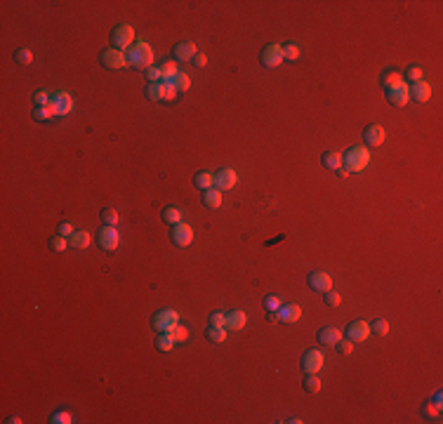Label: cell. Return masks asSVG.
<instances>
[{
    "mask_svg": "<svg viewBox=\"0 0 443 424\" xmlns=\"http://www.w3.org/2000/svg\"><path fill=\"white\" fill-rule=\"evenodd\" d=\"M170 85H172V87H175L177 92H186V90L191 87V78L186 76V73L179 71V73H177V76H175V78L170 81Z\"/></svg>",
    "mask_w": 443,
    "mask_h": 424,
    "instance_id": "obj_28",
    "label": "cell"
},
{
    "mask_svg": "<svg viewBox=\"0 0 443 424\" xmlns=\"http://www.w3.org/2000/svg\"><path fill=\"white\" fill-rule=\"evenodd\" d=\"M406 78L408 81H413V83L422 81V69H420V66H410V69L406 71Z\"/></svg>",
    "mask_w": 443,
    "mask_h": 424,
    "instance_id": "obj_49",
    "label": "cell"
},
{
    "mask_svg": "<svg viewBox=\"0 0 443 424\" xmlns=\"http://www.w3.org/2000/svg\"><path fill=\"white\" fill-rule=\"evenodd\" d=\"M323 351H318V349H309L304 356H302V370L307 372V375H318V370L323 368Z\"/></svg>",
    "mask_w": 443,
    "mask_h": 424,
    "instance_id": "obj_6",
    "label": "cell"
},
{
    "mask_svg": "<svg viewBox=\"0 0 443 424\" xmlns=\"http://www.w3.org/2000/svg\"><path fill=\"white\" fill-rule=\"evenodd\" d=\"M135 28L130 26V24H118L113 31H111V43H113V47L116 50H120V52H127L130 47L135 45Z\"/></svg>",
    "mask_w": 443,
    "mask_h": 424,
    "instance_id": "obj_3",
    "label": "cell"
},
{
    "mask_svg": "<svg viewBox=\"0 0 443 424\" xmlns=\"http://www.w3.org/2000/svg\"><path fill=\"white\" fill-rule=\"evenodd\" d=\"M177 323H179V316H177V311H172V309H161V311H156L154 321H151V325H154L158 333H170Z\"/></svg>",
    "mask_w": 443,
    "mask_h": 424,
    "instance_id": "obj_4",
    "label": "cell"
},
{
    "mask_svg": "<svg viewBox=\"0 0 443 424\" xmlns=\"http://www.w3.org/2000/svg\"><path fill=\"white\" fill-rule=\"evenodd\" d=\"M127 64L137 69V71H146L154 66V47L149 45L146 40H135V45L127 50Z\"/></svg>",
    "mask_w": 443,
    "mask_h": 424,
    "instance_id": "obj_1",
    "label": "cell"
},
{
    "mask_svg": "<svg viewBox=\"0 0 443 424\" xmlns=\"http://www.w3.org/2000/svg\"><path fill=\"white\" fill-rule=\"evenodd\" d=\"M50 248H52V250H55V253H66V248H69V241H66V238H64V236H52V238H50Z\"/></svg>",
    "mask_w": 443,
    "mask_h": 424,
    "instance_id": "obj_33",
    "label": "cell"
},
{
    "mask_svg": "<svg viewBox=\"0 0 443 424\" xmlns=\"http://www.w3.org/2000/svg\"><path fill=\"white\" fill-rule=\"evenodd\" d=\"M309 288L326 295L328 290H333V278H330V273H326V271H314V273H309Z\"/></svg>",
    "mask_w": 443,
    "mask_h": 424,
    "instance_id": "obj_12",
    "label": "cell"
},
{
    "mask_svg": "<svg viewBox=\"0 0 443 424\" xmlns=\"http://www.w3.org/2000/svg\"><path fill=\"white\" fill-rule=\"evenodd\" d=\"M97 243H99L101 250L113 253V250L118 248V243H120V236H118L116 226H106V224H104V229L97 234Z\"/></svg>",
    "mask_w": 443,
    "mask_h": 424,
    "instance_id": "obj_7",
    "label": "cell"
},
{
    "mask_svg": "<svg viewBox=\"0 0 443 424\" xmlns=\"http://www.w3.org/2000/svg\"><path fill=\"white\" fill-rule=\"evenodd\" d=\"M50 94H47L45 90H38L36 94H33V101H36V106H50Z\"/></svg>",
    "mask_w": 443,
    "mask_h": 424,
    "instance_id": "obj_44",
    "label": "cell"
},
{
    "mask_svg": "<svg viewBox=\"0 0 443 424\" xmlns=\"http://www.w3.org/2000/svg\"><path fill=\"white\" fill-rule=\"evenodd\" d=\"M340 339H342V330H337V328H333V325L318 330V342L326 344V346H335Z\"/></svg>",
    "mask_w": 443,
    "mask_h": 424,
    "instance_id": "obj_18",
    "label": "cell"
},
{
    "mask_svg": "<svg viewBox=\"0 0 443 424\" xmlns=\"http://www.w3.org/2000/svg\"><path fill=\"white\" fill-rule=\"evenodd\" d=\"M368 163H370L368 146H352V149L342 156V170H347L349 174H352V172H361L368 168Z\"/></svg>",
    "mask_w": 443,
    "mask_h": 424,
    "instance_id": "obj_2",
    "label": "cell"
},
{
    "mask_svg": "<svg viewBox=\"0 0 443 424\" xmlns=\"http://www.w3.org/2000/svg\"><path fill=\"white\" fill-rule=\"evenodd\" d=\"M57 234L64 236V238H71V236L76 234V229H73V224H69V222H62V224L57 226Z\"/></svg>",
    "mask_w": 443,
    "mask_h": 424,
    "instance_id": "obj_46",
    "label": "cell"
},
{
    "mask_svg": "<svg viewBox=\"0 0 443 424\" xmlns=\"http://www.w3.org/2000/svg\"><path fill=\"white\" fill-rule=\"evenodd\" d=\"M441 398H443V396H441V391H436V394H434V401H432V403L441 408V406H443V401H441Z\"/></svg>",
    "mask_w": 443,
    "mask_h": 424,
    "instance_id": "obj_53",
    "label": "cell"
},
{
    "mask_svg": "<svg viewBox=\"0 0 443 424\" xmlns=\"http://www.w3.org/2000/svg\"><path fill=\"white\" fill-rule=\"evenodd\" d=\"M387 101L396 108L406 106L408 101H410V97H408V83H401V85H396V87L387 90Z\"/></svg>",
    "mask_w": 443,
    "mask_h": 424,
    "instance_id": "obj_15",
    "label": "cell"
},
{
    "mask_svg": "<svg viewBox=\"0 0 443 424\" xmlns=\"http://www.w3.org/2000/svg\"><path fill=\"white\" fill-rule=\"evenodd\" d=\"M203 205L205 208H210V210H215V208H219L222 205V191L219 189H208V191H203Z\"/></svg>",
    "mask_w": 443,
    "mask_h": 424,
    "instance_id": "obj_21",
    "label": "cell"
},
{
    "mask_svg": "<svg viewBox=\"0 0 443 424\" xmlns=\"http://www.w3.org/2000/svg\"><path fill=\"white\" fill-rule=\"evenodd\" d=\"M50 422H52V424H71L73 417H71V413H55Z\"/></svg>",
    "mask_w": 443,
    "mask_h": 424,
    "instance_id": "obj_47",
    "label": "cell"
},
{
    "mask_svg": "<svg viewBox=\"0 0 443 424\" xmlns=\"http://www.w3.org/2000/svg\"><path fill=\"white\" fill-rule=\"evenodd\" d=\"M323 168H328V170H340V168H342V154L326 151V154H323Z\"/></svg>",
    "mask_w": 443,
    "mask_h": 424,
    "instance_id": "obj_26",
    "label": "cell"
},
{
    "mask_svg": "<svg viewBox=\"0 0 443 424\" xmlns=\"http://www.w3.org/2000/svg\"><path fill=\"white\" fill-rule=\"evenodd\" d=\"M347 339H352V342H365L368 337H370V323H365V321H354V323L347 325Z\"/></svg>",
    "mask_w": 443,
    "mask_h": 424,
    "instance_id": "obj_10",
    "label": "cell"
},
{
    "mask_svg": "<svg viewBox=\"0 0 443 424\" xmlns=\"http://www.w3.org/2000/svg\"><path fill=\"white\" fill-rule=\"evenodd\" d=\"M278 316H280V323H297L299 316H302V309L297 304H280Z\"/></svg>",
    "mask_w": 443,
    "mask_h": 424,
    "instance_id": "obj_19",
    "label": "cell"
},
{
    "mask_svg": "<svg viewBox=\"0 0 443 424\" xmlns=\"http://www.w3.org/2000/svg\"><path fill=\"white\" fill-rule=\"evenodd\" d=\"M193 184H196V189L200 191H208L215 186V174H210V172H196V177H193Z\"/></svg>",
    "mask_w": 443,
    "mask_h": 424,
    "instance_id": "obj_22",
    "label": "cell"
},
{
    "mask_svg": "<svg viewBox=\"0 0 443 424\" xmlns=\"http://www.w3.org/2000/svg\"><path fill=\"white\" fill-rule=\"evenodd\" d=\"M370 333L377 335V337H384V335L389 333V323L384 321V318H377V321H372V323H370Z\"/></svg>",
    "mask_w": 443,
    "mask_h": 424,
    "instance_id": "obj_32",
    "label": "cell"
},
{
    "mask_svg": "<svg viewBox=\"0 0 443 424\" xmlns=\"http://www.w3.org/2000/svg\"><path fill=\"white\" fill-rule=\"evenodd\" d=\"M7 422H9V424H21V420H19V417H9Z\"/></svg>",
    "mask_w": 443,
    "mask_h": 424,
    "instance_id": "obj_54",
    "label": "cell"
},
{
    "mask_svg": "<svg viewBox=\"0 0 443 424\" xmlns=\"http://www.w3.org/2000/svg\"><path fill=\"white\" fill-rule=\"evenodd\" d=\"M146 97H149L151 101H163L165 83H149V85H146Z\"/></svg>",
    "mask_w": 443,
    "mask_h": 424,
    "instance_id": "obj_23",
    "label": "cell"
},
{
    "mask_svg": "<svg viewBox=\"0 0 443 424\" xmlns=\"http://www.w3.org/2000/svg\"><path fill=\"white\" fill-rule=\"evenodd\" d=\"M326 304L328 307H340V304H342V295L335 292V290H328L326 292Z\"/></svg>",
    "mask_w": 443,
    "mask_h": 424,
    "instance_id": "obj_43",
    "label": "cell"
},
{
    "mask_svg": "<svg viewBox=\"0 0 443 424\" xmlns=\"http://www.w3.org/2000/svg\"><path fill=\"white\" fill-rule=\"evenodd\" d=\"M208 339L212 344H222L226 339V328H215V325H210L208 328Z\"/></svg>",
    "mask_w": 443,
    "mask_h": 424,
    "instance_id": "obj_31",
    "label": "cell"
},
{
    "mask_svg": "<svg viewBox=\"0 0 443 424\" xmlns=\"http://www.w3.org/2000/svg\"><path fill=\"white\" fill-rule=\"evenodd\" d=\"M52 118V111L47 106H36L33 108V120H38V123H47Z\"/></svg>",
    "mask_w": 443,
    "mask_h": 424,
    "instance_id": "obj_36",
    "label": "cell"
},
{
    "mask_svg": "<svg viewBox=\"0 0 443 424\" xmlns=\"http://www.w3.org/2000/svg\"><path fill=\"white\" fill-rule=\"evenodd\" d=\"M408 97L413 101H417V104H425V101L432 99V85L427 81H417L413 83L410 87H408Z\"/></svg>",
    "mask_w": 443,
    "mask_h": 424,
    "instance_id": "obj_11",
    "label": "cell"
},
{
    "mask_svg": "<svg viewBox=\"0 0 443 424\" xmlns=\"http://www.w3.org/2000/svg\"><path fill=\"white\" fill-rule=\"evenodd\" d=\"M191 64H193V66H198V69H203V66L208 64V57H205V54H200V52H196V57L191 59Z\"/></svg>",
    "mask_w": 443,
    "mask_h": 424,
    "instance_id": "obj_51",
    "label": "cell"
},
{
    "mask_svg": "<svg viewBox=\"0 0 443 424\" xmlns=\"http://www.w3.org/2000/svg\"><path fill=\"white\" fill-rule=\"evenodd\" d=\"M170 238H172V243L177 245V248H189V245H191V241H193V229H191L189 224H184V222H179V224H175V226H172Z\"/></svg>",
    "mask_w": 443,
    "mask_h": 424,
    "instance_id": "obj_9",
    "label": "cell"
},
{
    "mask_svg": "<svg viewBox=\"0 0 443 424\" xmlns=\"http://www.w3.org/2000/svg\"><path fill=\"white\" fill-rule=\"evenodd\" d=\"M177 99V90L172 87L170 83H165V97H163V101H175Z\"/></svg>",
    "mask_w": 443,
    "mask_h": 424,
    "instance_id": "obj_50",
    "label": "cell"
},
{
    "mask_svg": "<svg viewBox=\"0 0 443 424\" xmlns=\"http://www.w3.org/2000/svg\"><path fill=\"white\" fill-rule=\"evenodd\" d=\"M177 62H165L161 64V78H163V83H170L175 76H177Z\"/></svg>",
    "mask_w": 443,
    "mask_h": 424,
    "instance_id": "obj_30",
    "label": "cell"
},
{
    "mask_svg": "<svg viewBox=\"0 0 443 424\" xmlns=\"http://www.w3.org/2000/svg\"><path fill=\"white\" fill-rule=\"evenodd\" d=\"M304 389H307L309 394H318V391H321V379H318V375H307Z\"/></svg>",
    "mask_w": 443,
    "mask_h": 424,
    "instance_id": "obj_34",
    "label": "cell"
},
{
    "mask_svg": "<svg viewBox=\"0 0 443 424\" xmlns=\"http://www.w3.org/2000/svg\"><path fill=\"white\" fill-rule=\"evenodd\" d=\"M50 111H52V116L62 118V116H69L73 111V97L69 92H57L52 94V99H50Z\"/></svg>",
    "mask_w": 443,
    "mask_h": 424,
    "instance_id": "obj_5",
    "label": "cell"
},
{
    "mask_svg": "<svg viewBox=\"0 0 443 424\" xmlns=\"http://www.w3.org/2000/svg\"><path fill=\"white\" fill-rule=\"evenodd\" d=\"M236 181H238L236 170H231V168H222V170L215 174V189L229 191V189H234L236 186Z\"/></svg>",
    "mask_w": 443,
    "mask_h": 424,
    "instance_id": "obj_13",
    "label": "cell"
},
{
    "mask_svg": "<svg viewBox=\"0 0 443 424\" xmlns=\"http://www.w3.org/2000/svg\"><path fill=\"white\" fill-rule=\"evenodd\" d=\"M283 59H288V62H297L299 59V47L288 43V45H283Z\"/></svg>",
    "mask_w": 443,
    "mask_h": 424,
    "instance_id": "obj_37",
    "label": "cell"
},
{
    "mask_svg": "<svg viewBox=\"0 0 443 424\" xmlns=\"http://www.w3.org/2000/svg\"><path fill=\"white\" fill-rule=\"evenodd\" d=\"M266 321H269V323H280L278 311H269V316H266Z\"/></svg>",
    "mask_w": 443,
    "mask_h": 424,
    "instance_id": "obj_52",
    "label": "cell"
},
{
    "mask_svg": "<svg viewBox=\"0 0 443 424\" xmlns=\"http://www.w3.org/2000/svg\"><path fill=\"white\" fill-rule=\"evenodd\" d=\"M384 137H387V132H384V127L382 125H368L365 127V132H363V142H365V146L377 149V146L384 144Z\"/></svg>",
    "mask_w": 443,
    "mask_h": 424,
    "instance_id": "obj_16",
    "label": "cell"
},
{
    "mask_svg": "<svg viewBox=\"0 0 443 424\" xmlns=\"http://www.w3.org/2000/svg\"><path fill=\"white\" fill-rule=\"evenodd\" d=\"M175 337L172 333H158V339H156V349L158 351H172L175 349Z\"/></svg>",
    "mask_w": 443,
    "mask_h": 424,
    "instance_id": "obj_25",
    "label": "cell"
},
{
    "mask_svg": "<svg viewBox=\"0 0 443 424\" xmlns=\"http://www.w3.org/2000/svg\"><path fill=\"white\" fill-rule=\"evenodd\" d=\"M99 62L104 69H123L127 64V57H125V52H120L116 47H106V50L101 52Z\"/></svg>",
    "mask_w": 443,
    "mask_h": 424,
    "instance_id": "obj_8",
    "label": "cell"
},
{
    "mask_svg": "<svg viewBox=\"0 0 443 424\" xmlns=\"http://www.w3.org/2000/svg\"><path fill=\"white\" fill-rule=\"evenodd\" d=\"M101 222L106 226H116L118 224V212L113 208H104L101 210Z\"/></svg>",
    "mask_w": 443,
    "mask_h": 424,
    "instance_id": "obj_35",
    "label": "cell"
},
{
    "mask_svg": "<svg viewBox=\"0 0 443 424\" xmlns=\"http://www.w3.org/2000/svg\"><path fill=\"white\" fill-rule=\"evenodd\" d=\"M245 321H248L245 311H241V309H234V311H229V314H226V330H243V328H245Z\"/></svg>",
    "mask_w": 443,
    "mask_h": 424,
    "instance_id": "obj_20",
    "label": "cell"
},
{
    "mask_svg": "<svg viewBox=\"0 0 443 424\" xmlns=\"http://www.w3.org/2000/svg\"><path fill=\"white\" fill-rule=\"evenodd\" d=\"M208 323L215 325V328H226V314H222V311H212L210 318H208Z\"/></svg>",
    "mask_w": 443,
    "mask_h": 424,
    "instance_id": "obj_39",
    "label": "cell"
},
{
    "mask_svg": "<svg viewBox=\"0 0 443 424\" xmlns=\"http://www.w3.org/2000/svg\"><path fill=\"white\" fill-rule=\"evenodd\" d=\"M264 307H266V311H278L280 309L278 295H266V297H264Z\"/></svg>",
    "mask_w": 443,
    "mask_h": 424,
    "instance_id": "obj_42",
    "label": "cell"
},
{
    "mask_svg": "<svg viewBox=\"0 0 443 424\" xmlns=\"http://www.w3.org/2000/svg\"><path fill=\"white\" fill-rule=\"evenodd\" d=\"M262 64L266 69H276L278 64H283V47L280 45H266L262 50Z\"/></svg>",
    "mask_w": 443,
    "mask_h": 424,
    "instance_id": "obj_14",
    "label": "cell"
},
{
    "mask_svg": "<svg viewBox=\"0 0 443 424\" xmlns=\"http://www.w3.org/2000/svg\"><path fill=\"white\" fill-rule=\"evenodd\" d=\"M146 78L151 83H163L161 78V66H151V69H146Z\"/></svg>",
    "mask_w": 443,
    "mask_h": 424,
    "instance_id": "obj_48",
    "label": "cell"
},
{
    "mask_svg": "<svg viewBox=\"0 0 443 424\" xmlns=\"http://www.w3.org/2000/svg\"><path fill=\"white\" fill-rule=\"evenodd\" d=\"M88 245H90V234H88V231H76V234L71 236V248L83 250V248H88Z\"/></svg>",
    "mask_w": 443,
    "mask_h": 424,
    "instance_id": "obj_29",
    "label": "cell"
},
{
    "mask_svg": "<svg viewBox=\"0 0 443 424\" xmlns=\"http://www.w3.org/2000/svg\"><path fill=\"white\" fill-rule=\"evenodd\" d=\"M425 417L434 420V422H441V408L434 406V403H427V406H425Z\"/></svg>",
    "mask_w": 443,
    "mask_h": 424,
    "instance_id": "obj_40",
    "label": "cell"
},
{
    "mask_svg": "<svg viewBox=\"0 0 443 424\" xmlns=\"http://www.w3.org/2000/svg\"><path fill=\"white\" fill-rule=\"evenodd\" d=\"M170 333H172V337H175V342H177V344H179V342H186V339H189V330H186L184 325H179V323L175 325Z\"/></svg>",
    "mask_w": 443,
    "mask_h": 424,
    "instance_id": "obj_38",
    "label": "cell"
},
{
    "mask_svg": "<svg viewBox=\"0 0 443 424\" xmlns=\"http://www.w3.org/2000/svg\"><path fill=\"white\" fill-rule=\"evenodd\" d=\"M401 83H406L403 81V76L398 71H384L382 73V85H384V90H391V87H396V85H401Z\"/></svg>",
    "mask_w": 443,
    "mask_h": 424,
    "instance_id": "obj_24",
    "label": "cell"
},
{
    "mask_svg": "<svg viewBox=\"0 0 443 424\" xmlns=\"http://www.w3.org/2000/svg\"><path fill=\"white\" fill-rule=\"evenodd\" d=\"M335 346H337V351L342 353V356H349V353L354 351V342H352V339H340Z\"/></svg>",
    "mask_w": 443,
    "mask_h": 424,
    "instance_id": "obj_45",
    "label": "cell"
},
{
    "mask_svg": "<svg viewBox=\"0 0 443 424\" xmlns=\"http://www.w3.org/2000/svg\"><path fill=\"white\" fill-rule=\"evenodd\" d=\"M161 217H163L165 224H172V226H175V224H179L181 219H184V212H181L179 208H165Z\"/></svg>",
    "mask_w": 443,
    "mask_h": 424,
    "instance_id": "obj_27",
    "label": "cell"
},
{
    "mask_svg": "<svg viewBox=\"0 0 443 424\" xmlns=\"http://www.w3.org/2000/svg\"><path fill=\"white\" fill-rule=\"evenodd\" d=\"M14 59H17L19 64H24V66H26V64L33 62V52L26 50V47H21V50H17V57H14Z\"/></svg>",
    "mask_w": 443,
    "mask_h": 424,
    "instance_id": "obj_41",
    "label": "cell"
},
{
    "mask_svg": "<svg viewBox=\"0 0 443 424\" xmlns=\"http://www.w3.org/2000/svg\"><path fill=\"white\" fill-rule=\"evenodd\" d=\"M172 57H175V62H191L193 57H196V45L193 43H177L175 50H172Z\"/></svg>",
    "mask_w": 443,
    "mask_h": 424,
    "instance_id": "obj_17",
    "label": "cell"
}]
</instances>
